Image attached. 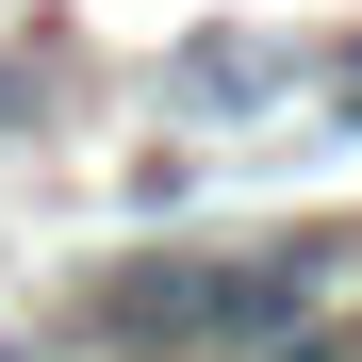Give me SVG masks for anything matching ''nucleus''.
Returning <instances> with one entry per match:
<instances>
[{
  "label": "nucleus",
  "mask_w": 362,
  "mask_h": 362,
  "mask_svg": "<svg viewBox=\"0 0 362 362\" xmlns=\"http://www.w3.org/2000/svg\"><path fill=\"white\" fill-rule=\"evenodd\" d=\"M132 346H296L313 329V264H181V280H115Z\"/></svg>",
  "instance_id": "obj_1"
}]
</instances>
